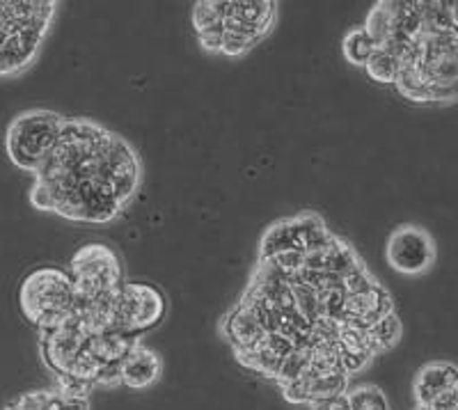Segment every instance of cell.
<instances>
[{
  "label": "cell",
  "mask_w": 458,
  "mask_h": 410,
  "mask_svg": "<svg viewBox=\"0 0 458 410\" xmlns=\"http://www.w3.org/2000/svg\"><path fill=\"white\" fill-rule=\"evenodd\" d=\"M55 7L53 0H0V78L35 63Z\"/></svg>",
  "instance_id": "1"
},
{
  "label": "cell",
  "mask_w": 458,
  "mask_h": 410,
  "mask_svg": "<svg viewBox=\"0 0 458 410\" xmlns=\"http://www.w3.org/2000/svg\"><path fill=\"white\" fill-rule=\"evenodd\" d=\"M19 307L39 333L64 326L76 307V289L69 270L60 266L32 269L19 286Z\"/></svg>",
  "instance_id": "2"
},
{
  "label": "cell",
  "mask_w": 458,
  "mask_h": 410,
  "mask_svg": "<svg viewBox=\"0 0 458 410\" xmlns=\"http://www.w3.org/2000/svg\"><path fill=\"white\" fill-rule=\"evenodd\" d=\"M64 117L53 110L35 108L16 115L5 133V149L19 170L35 175L57 142Z\"/></svg>",
  "instance_id": "3"
},
{
  "label": "cell",
  "mask_w": 458,
  "mask_h": 410,
  "mask_svg": "<svg viewBox=\"0 0 458 410\" xmlns=\"http://www.w3.org/2000/svg\"><path fill=\"white\" fill-rule=\"evenodd\" d=\"M110 333L138 342L167 314V298L149 282H124L110 298Z\"/></svg>",
  "instance_id": "4"
},
{
  "label": "cell",
  "mask_w": 458,
  "mask_h": 410,
  "mask_svg": "<svg viewBox=\"0 0 458 410\" xmlns=\"http://www.w3.org/2000/svg\"><path fill=\"white\" fill-rule=\"evenodd\" d=\"M67 270L76 289V303L104 301L124 285L120 257L101 243L83 245L72 257Z\"/></svg>",
  "instance_id": "5"
},
{
  "label": "cell",
  "mask_w": 458,
  "mask_h": 410,
  "mask_svg": "<svg viewBox=\"0 0 458 410\" xmlns=\"http://www.w3.org/2000/svg\"><path fill=\"white\" fill-rule=\"evenodd\" d=\"M412 42L422 53V73L431 85H452L458 81V30H427L417 35Z\"/></svg>",
  "instance_id": "6"
},
{
  "label": "cell",
  "mask_w": 458,
  "mask_h": 410,
  "mask_svg": "<svg viewBox=\"0 0 458 410\" xmlns=\"http://www.w3.org/2000/svg\"><path fill=\"white\" fill-rule=\"evenodd\" d=\"M386 255L394 270L403 276H420L431 269L433 260H436V245L422 227L403 225L390 234Z\"/></svg>",
  "instance_id": "7"
},
{
  "label": "cell",
  "mask_w": 458,
  "mask_h": 410,
  "mask_svg": "<svg viewBox=\"0 0 458 410\" xmlns=\"http://www.w3.org/2000/svg\"><path fill=\"white\" fill-rule=\"evenodd\" d=\"M89 335L85 333L79 319L72 317L64 326L55 330H44L39 333V355L47 369L55 379H63L72 372L73 363L81 355V351L88 344Z\"/></svg>",
  "instance_id": "8"
},
{
  "label": "cell",
  "mask_w": 458,
  "mask_h": 410,
  "mask_svg": "<svg viewBox=\"0 0 458 410\" xmlns=\"http://www.w3.org/2000/svg\"><path fill=\"white\" fill-rule=\"evenodd\" d=\"M101 166H104L106 179L113 186L114 195L126 207V202L136 195L138 186H140V161H138V154L124 138L110 131L108 141H106L104 149H101Z\"/></svg>",
  "instance_id": "9"
},
{
  "label": "cell",
  "mask_w": 458,
  "mask_h": 410,
  "mask_svg": "<svg viewBox=\"0 0 458 410\" xmlns=\"http://www.w3.org/2000/svg\"><path fill=\"white\" fill-rule=\"evenodd\" d=\"M458 383V367L445 360L424 364L415 376L417 406L436 410H452V388Z\"/></svg>",
  "instance_id": "10"
},
{
  "label": "cell",
  "mask_w": 458,
  "mask_h": 410,
  "mask_svg": "<svg viewBox=\"0 0 458 410\" xmlns=\"http://www.w3.org/2000/svg\"><path fill=\"white\" fill-rule=\"evenodd\" d=\"M390 312H394L392 296L378 285V282H376V285H371L369 289L358 291V294L346 296L342 321H351V323H358V326L362 328H369L371 323H376L380 317L390 314Z\"/></svg>",
  "instance_id": "11"
},
{
  "label": "cell",
  "mask_w": 458,
  "mask_h": 410,
  "mask_svg": "<svg viewBox=\"0 0 458 410\" xmlns=\"http://www.w3.org/2000/svg\"><path fill=\"white\" fill-rule=\"evenodd\" d=\"M161 376V358L145 344H133L122 363V385L131 389H145Z\"/></svg>",
  "instance_id": "12"
},
{
  "label": "cell",
  "mask_w": 458,
  "mask_h": 410,
  "mask_svg": "<svg viewBox=\"0 0 458 410\" xmlns=\"http://www.w3.org/2000/svg\"><path fill=\"white\" fill-rule=\"evenodd\" d=\"M403 14H406V0H383L371 7L362 28L374 39L376 47H383L394 37H401Z\"/></svg>",
  "instance_id": "13"
},
{
  "label": "cell",
  "mask_w": 458,
  "mask_h": 410,
  "mask_svg": "<svg viewBox=\"0 0 458 410\" xmlns=\"http://www.w3.org/2000/svg\"><path fill=\"white\" fill-rule=\"evenodd\" d=\"M220 330H223L225 339L232 344V348L236 351H248V348H255L257 344L264 342L266 333L261 330V326L257 323V319L252 317V312L243 305V303H236V307L229 312L227 317L220 323Z\"/></svg>",
  "instance_id": "14"
},
{
  "label": "cell",
  "mask_w": 458,
  "mask_h": 410,
  "mask_svg": "<svg viewBox=\"0 0 458 410\" xmlns=\"http://www.w3.org/2000/svg\"><path fill=\"white\" fill-rule=\"evenodd\" d=\"M277 3L273 0H245V3H225V21L241 23L245 28L268 35L276 23Z\"/></svg>",
  "instance_id": "15"
},
{
  "label": "cell",
  "mask_w": 458,
  "mask_h": 410,
  "mask_svg": "<svg viewBox=\"0 0 458 410\" xmlns=\"http://www.w3.org/2000/svg\"><path fill=\"white\" fill-rule=\"evenodd\" d=\"M131 339L122 337L117 333H101V335H89L88 339V351L99 360L101 364H122L129 351L133 348Z\"/></svg>",
  "instance_id": "16"
},
{
  "label": "cell",
  "mask_w": 458,
  "mask_h": 410,
  "mask_svg": "<svg viewBox=\"0 0 458 410\" xmlns=\"http://www.w3.org/2000/svg\"><path fill=\"white\" fill-rule=\"evenodd\" d=\"M289 250H298L296 234H293L292 218L277 220L276 225L266 229L264 239H261L259 260H273V257L289 252Z\"/></svg>",
  "instance_id": "17"
},
{
  "label": "cell",
  "mask_w": 458,
  "mask_h": 410,
  "mask_svg": "<svg viewBox=\"0 0 458 410\" xmlns=\"http://www.w3.org/2000/svg\"><path fill=\"white\" fill-rule=\"evenodd\" d=\"M401 337V321L396 317V312H390L386 317H380L378 321L371 323L367 328V342H369L371 354H386L392 346H396Z\"/></svg>",
  "instance_id": "18"
},
{
  "label": "cell",
  "mask_w": 458,
  "mask_h": 410,
  "mask_svg": "<svg viewBox=\"0 0 458 410\" xmlns=\"http://www.w3.org/2000/svg\"><path fill=\"white\" fill-rule=\"evenodd\" d=\"M376 44L367 30L362 26H355L351 30H346V35L342 37V53L344 57L349 60L355 67H365L367 60L371 57V53L376 51Z\"/></svg>",
  "instance_id": "19"
},
{
  "label": "cell",
  "mask_w": 458,
  "mask_h": 410,
  "mask_svg": "<svg viewBox=\"0 0 458 410\" xmlns=\"http://www.w3.org/2000/svg\"><path fill=\"white\" fill-rule=\"evenodd\" d=\"M349 374H335V376H318L312 379L308 376L310 388V406L323 399H333V397H342L349 392Z\"/></svg>",
  "instance_id": "20"
},
{
  "label": "cell",
  "mask_w": 458,
  "mask_h": 410,
  "mask_svg": "<svg viewBox=\"0 0 458 410\" xmlns=\"http://www.w3.org/2000/svg\"><path fill=\"white\" fill-rule=\"evenodd\" d=\"M367 72V76L376 83H386V85H394L396 73H399V63H396V57L392 53H387L386 48H376L371 53V57L367 60V64L362 67Z\"/></svg>",
  "instance_id": "21"
},
{
  "label": "cell",
  "mask_w": 458,
  "mask_h": 410,
  "mask_svg": "<svg viewBox=\"0 0 458 410\" xmlns=\"http://www.w3.org/2000/svg\"><path fill=\"white\" fill-rule=\"evenodd\" d=\"M225 21V3L223 0H202L193 7V26L195 32L223 30Z\"/></svg>",
  "instance_id": "22"
},
{
  "label": "cell",
  "mask_w": 458,
  "mask_h": 410,
  "mask_svg": "<svg viewBox=\"0 0 458 410\" xmlns=\"http://www.w3.org/2000/svg\"><path fill=\"white\" fill-rule=\"evenodd\" d=\"M351 410H390L386 392L378 385H358L346 392Z\"/></svg>",
  "instance_id": "23"
},
{
  "label": "cell",
  "mask_w": 458,
  "mask_h": 410,
  "mask_svg": "<svg viewBox=\"0 0 458 410\" xmlns=\"http://www.w3.org/2000/svg\"><path fill=\"white\" fill-rule=\"evenodd\" d=\"M310 367V346L308 348H296L292 355H286L284 363L280 364V372L276 376L277 388L284 383H292V380L302 379V376L308 374Z\"/></svg>",
  "instance_id": "24"
},
{
  "label": "cell",
  "mask_w": 458,
  "mask_h": 410,
  "mask_svg": "<svg viewBox=\"0 0 458 410\" xmlns=\"http://www.w3.org/2000/svg\"><path fill=\"white\" fill-rule=\"evenodd\" d=\"M257 44H259V42H257V39H252V37L239 35V32L223 30V44H220V56H227V57L245 56V53L250 51V48H255Z\"/></svg>",
  "instance_id": "25"
},
{
  "label": "cell",
  "mask_w": 458,
  "mask_h": 410,
  "mask_svg": "<svg viewBox=\"0 0 458 410\" xmlns=\"http://www.w3.org/2000/svg\"><path fill=\"white\" fill-rule=\"evenodd\" d=\"M273 264H276L277 269H280L289 280H292L298 270L305 266V252H301V250H289V252H282V255L273 257Z\"/></svg>",
  "instance_id": "26"
},
{
  "label": "cell",
  "mask_w": 458,
  "mask_h": 410,
  "mask_svg": "<svg viewBox=\"0 0 458 410\" xmlns=\"http://www.w3.org/2000/svg\"><path fill=\"white\" fill-rule=\"evenodd\" d=\"M280 392L289 404H305L310 406V388H308V376L292 380V383L280 385Z\"/></svg>",
  "instance_id": "27"
},
{
  "label": "cell",
  "mask_w": 458,
  "mask_h": 410,
  "mask_svg": "<svg viewBox=\"0 0 458 410\" xmlns=\"http://www.w3.org/2000/svg\"><path fill=\"white\" fill-rule=\"evenodd\" d=\"M458 101V81L452 85H433L431 104H452Z\"/></svg>",
  "instance_id": "28"
},
{
  "label": "cell",
  "mask_w": 458,
  "mask_h": 410,
  "mask_svg": "<svg viewBox=\"0 0 458 410\" xmlns=\"http://www.w3.org/2000/svg\"><path fill=\"white\" fill-rule=\"evenodd\" d=\"M198 42L202 44L207 51L220 53V44H223V30H211V32H199Z\"/></svg>",
  "instance_id": "29"
},
{
  "label": "cell",
  "mask_w": 458,
  "mask_h": 410,
  "mask_svg": "<svg viewBox=\"0 0 458 410\" xmlns=\"http://www.w3.org/2000/svg\"><path fill=\"white\" fill-rule=\"evenodd\" d=\"M310 408H312V410H351L346 395L333 397V399L317 401V404H312V406H310Z\"/></svg>",
  "instance_id": "30"
},
{
  "label": "cell",
  "mask_w": 458,
  "mask_h": 410,
  "mask_svg": "<svg viewBox=\"0 0 458 410\" xmlns=\"http://www.w3.org/2000/svg\"><path fill=\"white\" fill-rule=\"evenodd\" d=\"M452 410H458V383L452 388Z\"/></svg>",
  "instance_id": "31"
},
{
  "label": "cell",
  "mask_w": 458,
  "mask_h": 410,
  "mask_svg": "<svg viewBox=\"0 0 458 410\" xmlns=\"http://www.w3.org/2000/svg\"><path fill=\"white\" fill-rule=\"evenodd\" d=\"M415 410H436V408H428V406H417Z\"/></svg>",
  "instance_id": "32"
}]
</instances>
